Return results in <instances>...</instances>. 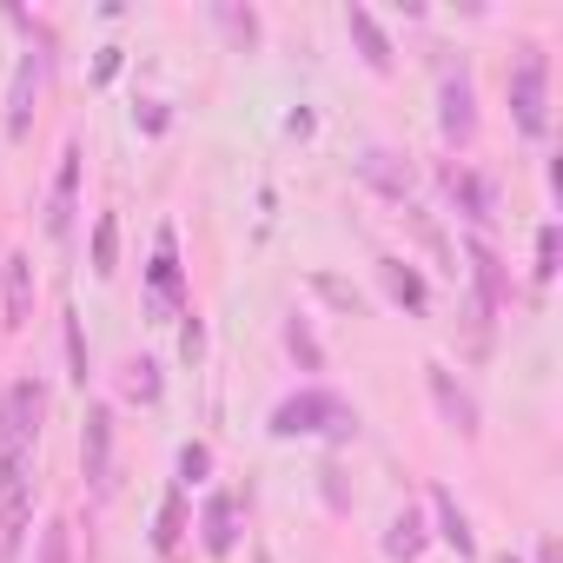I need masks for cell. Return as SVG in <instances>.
Segmentation results:
<instances>
[{"label":"cell","mask_w":563,"mask_h":563,"mask_svg":"<svg viewBox=\"0 0 563 563\" xmlns=\"http://www.w3.org/2000/svg\"><path fill=\"white\" fill-rule=\"evenodd\" d=\"M424 543H431V523H424V510L405 504V510L391 517V530H385V556H391V563H418Z\"/></svg>","instance_id":"e0dca14e"},{"label":"cell","mask_w":563,"mask_h":563,"mask_svg":"<svg viewBox=\"0 0 563 563\" xmlns=\"http://www.w3.org/2000/svg\"><path fill=\"white\" fill-rule=\"evenodd\" d=\"M345 34H352V47H358V60L372 67V74H391V34L378 27V14L372 8H345Z\"/></svg>","instance_id":"9a60e30c"},{"label":"cell","mask_w":563,"mask_h":563,"mask_svg":"<svg viewBox=\"0 0 563 563\" xmlns=\"http://www.w3.org/2000/svg\"><path fill=\"white\" fill-rule=\"evenodd\" d=\"M74 199H80V146L60 153V173H54V192H47V239L74 232Z\"/></svg>","instance_id":"5bb4252c"},{"label":"cell","mask_w":563,"mask_h":563,"mask_svg":"<svg viewBox=\"0 0 563 563\" xmlns=\"http://www.w3.org/2000/svg\"><path fill=\"white\" fill-rule=\"evenodd\" d=\"M41 80H47V54H21L14 87H8V140H27V126H34V100H41Z\"/></svg>","instance_id":"30bf717a"},{"label":"cell","mask_w":563,"mask_h":563,"mask_svg":"<svg viewBox=\"0 0 563 563\" xmlns=\"http://www.w3.org/2000/svg\"><path fill=\"white\" fill-rule=\"evenodd\" d=\"M212 21H219L232 41H239V54H252V47H258V14H252V8H225V0H219V8H212Z\"/></svg>","instance_id":"7402d4cb"},{"label":"cell","mask_w":563,"mask_h":563,"mask_svg":"<svg viewBox=\"0 0 563 563\" xmlns=\"http://www.w3.org/2000/svg\"><path fill=\"white\" fill-rule=\"evenodd\" d=\"M537 563H556V543H550V537L537 543Z\"/></svg>","instance_id":"d6a6232c"},{"label":"cell","mask_w":563,"mask_h":563,"mask_svg":"<svg viewBox=\"0 0 563 563\" xmlns=\"http://www.w3.org/2000/svg\"><path fill=\"white\" fill-rule=\"evenodd\" d=\"M424 385H431V405H438V418H444L457 438H477V431H484L477 391H471V385H464L451 365H438V358H431V365H424Z\"/></svg>","instance_id":"8992f818"},{"label":"cell","mask_w":563,"mask_h":563,"mask_svg":"<svg viewBox=\"0 0 563 563\" xmlns=\"http://www.w3.org/2000/svg\"><path fill=\"white\" fill-rule=\"evenodd\" d=\"M431 517H438V543H451L457 556H477V530H471L464 504H457L444 484H431Z\"/></svg>","instance_id":"2e32d148"},{"label":"cell","mask_w":563,"mask_h":563,"mask_svg":"<svg viewBox=\"0 0 563 563\" xmlns=\"http://www.w3.org/2000/svg\"><path fill=\"white\" fill-rule=\"evenodd\" d=\"M286 352L299 358V372H325V345H319V332H312V319H306V312H292V319H286Z\"/></svg>","instance_id":"ffe728a7"},{"label":"cell","mask_w":563,"mask_h":563,"mask_svg":"<svg viewBox=\"0 0 563 563\" xmlns=\"http://www.w3.org/2000/svg\"><path fill=\"white\" fill-rule=\"evenodd\" d=\"M312 292H319L325 306H339L345 319H358V312H365V299H358V286H345V278H332V272H312Z\"/></svg>","instance_id":"603a6c76"},{"label":"cell","mask_w":563,"mask_h":563,"mask_svg":"<svg viewBox=\"0 0 563 563\" xmlns=\"http://www.w3.org/2000/svg\"><path fill=\"white\" fill-rule=\"evenodd\" d=\"M265 431H272L278 444H292V438L352 444V438H358V405H345V398L325 391V385H306V391H292V398H278V405H272Z\"/></svg>","instance_id":"6da1fadb"},{"label":"cell","mask_w":563,"mask_h":563,"mask_svg":"<svg viewBox=\"0 0 563 563\" xmlns=\"http://www.w3.org/2000/svg\"><path fill=\"white\" fill-rule=\"evenodd\" d=\"M444 192H451V206H457L477 232L497 219V186H490V173H477V166H444Z\"/></svg>","instance_id":"ba28073f"},{"label":"cell","mask_w":563,"mask_h":563,"mask_svg":"<svg viewBox=\"0 0 563 563\" xmlns=\"http://www.w3.org/2000/svg\"><path fill=\"white\" fill-rule=\"evenodd\" d=\"M0 306H8V325H14V332L34 319V258H27V252H8V258H0Z\"/></svg>","instance_id":"8fae6325"},{"label":"cell","mask_w":563,"mask_h":563,"mask_svg":"<svg viewBox=\"0 0 563 563\" xmlns=\"http://www.w3.org/2000/svg\"><path fill=\"white\" fill-rule=\"evenodd\" d=\"M179 530H186V490L173 484V490L159 497V517H153V550L173 556V550H179Z\"/></svg>","instance_id":"d6986e66"},{"label":"cell","mask_w":563,"mask_h":563,"mask_svg":"<svg viewBox=\"0 0 563 563\" xmlns=\"http://www.w3.org/2000/svg\"><path fill=\"white\" fill-rule=\"evenodd\" d=\"M206 477H212V444H199V438L179 444V477H173V484L192 490V484H206Z\"/></svg>","instance_id":"d4e9b609"},{"label":"cell","mask_w":563,"mask_h":563,"mask_svg":"<svg viewBox=\"0 0 563 563\" xmlns=\"http://www.w3.org/2000/svg\"><path fill=\"white\" fill-rule=\"evenodd\" d=\"M556 245H563V232H556V219H543L537 225V265H530V278H537V292L556 278Z\"/></svg>","instance_id":"cb8c5ba5"},{"label":"cell","mask_w":563,"mask_h":563,"mask_svg":"<svg viewBox=\"0 0 563 563\" xmlns=\"http://www.w3.org/2000/svg\"><path fill=\"white\" fill-rule=\"evenodd\" d=\"M120 272V212H100L93 219V278H113Z\"/></svg>","instance_id":"44dd1931"},{"label":"cell","mask_w":563,"mask_h":563,"mask_svg":"<svg viewBox=\"0 0 563 563\" xmlns=\"http://www.w3.org/2000/svg\"><path fill=\"white\" fill-rule=\"evenodd\" d=\"M47 418V385L41 378H14L8 398H0V451H34Z\"/></svg>","instance_id":"277c9868"},{"label":"cell","mask_w":563,"mask_h":563,"mask_svg":"<svg viewBox=\"0 0 563 563\" xmlns=\"http://www.w3.org/2000/svg\"><path fill=\"white\" fill-rule=\"evenodd\" d=\"M179 358H186V365H199V358H206V319H199V312H186V319H179Z\"/></svg>","instance_id":"83f0119b"},{"label":"cell","mask_w":563,"mask_h":563,"mask_svg":"<svg viewBox=\"0 0 563 563\" xmlns=\"http://www.w3.org/2000/svg\"><path fill=\"white\" fill-rule=\"evenodd\" d=\"M319 490H325V504H332V510H352V490H345L339 464H325V471H319Z\"/></svg>","instance_id":"4dcf8cb0"},{"label":"cell","mask_w":563,"mask_h":563,"mask_svg":"<svg viewBox=\"0 0 563 563\" xmlns=\"http://www.w3.org/2000/svg\"><path fill=\"white\" fill-rule=\"evenodd\" d=\"M146 319L173 325L186 319V265H179V232L159 225L153 232V265H146Z\"/></svg>","instance_id":"3957f363"},{"label":"cell","mask_w":563,"mask_h":563,"mask_svg":"<svg viewBox=\"0 0 563 563\" xmlns=\"http://www.w3.org/2000/svg\"><path fill=\"white\" fill-rule=\"evenodd\" d=\"M67 378H74L80 391H87V378H93V372H87V332H80V312H67Z\"/></svg>","instance_id":"4316f807"},{"label":"cell","mask_w":563,"mask_h":563,"mask_svg":"<svg viewBox=\"0 0 563 563\" xmlns=\"http://www.w3.org/2000/svg\"><path fill=\"white\" fill-rule=\"evenodd\" d=\"M34 563H74V530H67L60 517L41 523V550H34Z\"/></svg>","instance_id":"484cf974"},{"label":"cell","mask_w":563,"mask_h":563,"mask_svg":"<svg viewBox=\"0 0 563 563\" xmlns=\"http://www.w3.org/2000/svg\"><path fill=\"white\" fill-rule=\"evenodd\" d=\"M120 67H126V47H100V60H93V87H107Z\"/></svg>","instance_id":"1f68e13d"},{"label":"cell","mask_w":563,"mask_h":563,"mask_svg":"<svg viewBox=\"0 0 563 563\" xmlns=\"http://www.w3.org/2000/svg\"><path fill=\"white\" fill-rule=\"evenodd\" d=\"M504 93H510V120H517V133H523V140H543V133H550V54L523 41V47L510 54Z\"/></svg>","instance_id":"7a4b0ae2"},{"label":"cell","mask_w":563,"mask_h":563,"mask_svg":"<svg viewBox=\"0 0 563 563\" xmlns=\"http://www.w3.org/2000/svg\"><path fill=\"white\" fill-rule=\"evenodd\" d=\"M126 372H133V378H126V391H133L140 405H153V398H159V365H153V358H133Z\"/></svg>","instance_id":"f1b7e54d"},{"label":"cell","mask_w":563,"mask_h":563,"mask_svg":"<svg viewBox=\"0 0 563 563\" xmlns=\"http://www.w3.org/2000/svg\"><path fill=\"white\" fill-rule=\"evenodd\" d=\"M199 543L206 556H232L239 550V497L232 490H212L206 510H199Z\"/></svg>","instance_id":"7c38bea8"},{"label":"cell","mask_w":563,"mask_h":563,"mask_svg":"<svg viewBox=\"0 0 563 563\" xmlns=\"http://www.w3.org/2000/svg\"><path fill=\"white\" fill-rule=\"evenodd\" d=\"M438 133H444V146H464L477 133V87H471L464 60L444 67V80H438Z\"/></svg>","instance_id":"5b68a950"},{"label":"cell","mask_w":563,"mask_h":563,"mask_svg":"<svg viewBox=\"0 0 563 563\" xmlns=\"http://www.w3.org/2000/svg\"><path fill=\"white\" fill-rule=\"evenodd\" d=\"M27 530H34V490H27V497H0V563L21 556Z\"/></svg>","instance_id":"ac0fdd59"},{"label":"cell","mask_w":563,"mask_h":563,"mask_svg":"<svg viewBox=\"0 0 563 563\" xmlns=\"http://www.w3.org/2000/svg\"><path fill=\"white\" fill-rule=\"evenodd\" d=\"M358 179H365L372 192H385V199H405V192H411V159L391 153V146H365V153H358Z\"/></svg>","instance_id":"4fadbf2b"},{"label":"cell","mask_w":563,"mask_h":563,"mask_svg":"<svg viewBox=\"0 0 563 563\" xmlns=\"http://www.w3.org/2000/svg\"><path fill=\"white\" fill-rule=\"evenodd\" d=\"M80 471L93 497H113V405H87L80 424Z\"/></svg>","instance_id":"52a82bcc"},{"label":"cell","mask_w":563,"mask_h":563,"mask_svg":"<svg viewBox=\"0 0 563 563\" xmlns=\"http://www.w3.org/2000/svg\"><path fill=\"white\" fill-rule=\"evenodd\" d=\"M133 126H140V133H166V126H173V107H166V100H140V107H133Z\"/></svg>","instance_id":"f546056e"},{"label":"cell","mask_w":563,"mask_h":563,"mask_svg":"<svg viewBox=\"0 0 563 563\" xmlns=\"http://www.w3.org/2000/svg\"><path fill=\"white\" fill-rule=\"evenodd\" d=\"M378 286H385V299H391L405 319H424V312H431V286H424V272H418L411 258H378Z\"/></svg>","instance_id":"9c48e42d"},{"label":"cell","mask_w":563,"mask_h":563,"mask_svg":"<svg viewBox=\"0 0 563 563\" xmlns=\"http://www.w3.org/2000/svg\"><path fill=\"white\" fill-rule=\"evenodd\" d=\"M497 563H517V556H497Z\"/></svg>","instance_id":"836d02e7"}]
</instances>
